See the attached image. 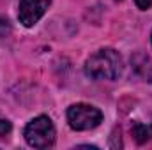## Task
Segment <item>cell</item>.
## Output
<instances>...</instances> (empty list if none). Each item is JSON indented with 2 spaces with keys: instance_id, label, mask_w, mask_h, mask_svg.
<instances>
[{
  "instance_id": "cell-6",
  "label": "cell",
  "mask_w": 152,
  "mask_h": 150,
  "mask_svg": "<svg viewBox=\"0 0 152 150\" xmlns=\"http://www.w3.org/2000/svg\"><path fill=\"white\" fill-rule=\"evenodd\" d=\"M11 133V122L4 117H0V136H5Z\"/></svg>"
},
{
  "instance_id": "cell-2",
  "label": "cell",
  "mask_w": 152,
  "mask_h": 150,
  "mask_svg": "<svg viewBox=\"0 0 152 150\" xmlns=\"http://www.w3.org/2000/svg\"><path fill=\"white\" fill-rule=\"evenodd\" d=\"M25 140L34 149H48V147H51L55 143L53 122L48 117H44V115L34 118L25 127Z\"/></svg>"
},
{
  "instance_id": "cell-5",
  "label": "cell",
  "mask_w": 152,
  "mask_h": 150,
  "mask_svg": "<svg viewBox=\"0 0 152 150\" xmlns=\"http://www.w3.org/2000/svg\"><path fill=\"white\" fill-rule=\"evenodd\" d=\"M133 136L136 138V141L138 143H143V141H147L149 140V127H145L143 124H140V122H136L134 125H133Z\"/></svg>"
},
{
  "instance_id": "cell-7",
  "label": "cell",
  "mask_w": 152,
  "mask_h": 150,
  "mask_svg": "<svg viewBox=\"0 0 152 150\" xmlns=\"http://www.w3.org/2000/svg\"><path fill=\"white\" fill-rule=\"evenodd\" d=\"M134 2L140 9H151L152 7V0H134Z\"/></svg>"
},
{
  "instance_id": "cell-3",
  "label": "cell",
  "mask_w": 152,
  "mask_h": 150,
  "mask_svg": "<svg viewBox=\"0 0 152 150\" xmlns=\"http://www.w3.org/2000/svg\"><path fill=\"white\" fill-rule=\"evenodd\" d=\"M103 113L90 104H73L67 110V122L75 131H88L101 124Z\"/></svg>"
},
{
  "instance_id": "cell-4",
  "label": "cell",
  "mask_w": 152,
  "mask_h": 150,
  "mask_svg": "<svg viewBox=\"0 0 152 150\" xmlns=\"http://www.w3.org/2000/svg\"><path fill=\"white\" fill-rule=\"evenodd\" d=\"M50 4L51 0H20V7H18L20 23H23L25 27H34L42 18Z\"/></svg>"
},
{
  "instance_id": "cell-8",
  "label": "cell",
  "mask_w": 152,
  "mask_h": 150,
  "mask_svg": "<svg viewBox=\"0 0 152 150\" xmlns=\"http://www.w3.org/2000/svg\"><path fill=\"white\" fill-rule=\"evenodd\" d=\"M149 134H151V136H152V125H151V127H149Z\"/></svg>"
},
{
  "instance_id": "cell-1",
  "label": "cell",
  "mask_w": 152,
  "mask_h": 150,
  "mask_svg": "<svg viewBox=\"0 0 152 150\" xmlns=\"http://www.w3.org/2000/svg\"><path fill=\"white\" fill-rule=\"evenodd\" d=\"M122 73V57L112 48L97 50L85 62V74L92 79H115Z\"/></svg>"
}]
</instances>
